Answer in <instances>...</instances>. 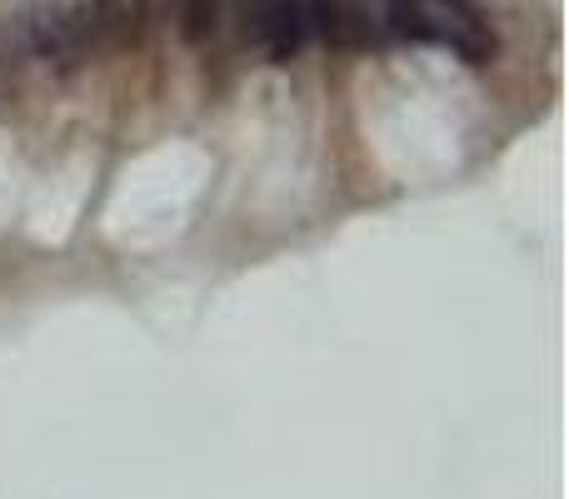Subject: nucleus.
Returning <instances> with one entry per match:
<instances>
[{"label":"nucleus","instance_id":"f257e3e1","mask_svg":"<svg viewBox=\"0 0 569 499\" xmlns=\"http://www.w3.org/2000/svg\"><path fill=\"white\" fill-rule=\"evenodd\" d=\"M16 26H20V40H26L30 60H36L46 76L76 80L80 70H86L76 40H70L66 6H56V0H26V6L16 10Z\"/></svg>","mask_w":569,"mask_h":499},{"label":"nucleus","instance_id":"f03ea898","mask_svg":"<svg viewBox=\"0 0 569 499\" xmlns=\"http://www.w3.org/2000/svg\"><path fill=\"white\" fill-rule=\"evenodd\" d=\"M380 26L405 46H440V10L430 0H380Z\"/></svg>","mask_w":569,"mask_h":499},{"label":"nucleus","instance_id":"7ed1b4c3","mask_svg":"<svg viewBox=\"0 0 569 499\" xmlns=\"http://www.w3.org/2000/svg\"><path fill=\"white\" fill-rule=\"evenodd\" d=\"M86 10V26L96 36L100 56H116V50H136V26H130V0H76Z\"/></svg>","mask_w":569,"mask_h":499},{"label":"nucleus","instance_id":"20e7f679","mask_svg":"<svg viewBox=\"0 0 569 499\" xmlns=\"http://www.w3.org/2000/svg\"><path fill=\"white\" fill-rule=\"evenodd\" d=\"M170 26L190 50H206L226 36V0H170Z\"/></svg>","mask_w":569,"mask_h":499},{"label":"nucleus","instance_id":"39448f33","mask_svg":"<svg viewBox=\"0 0 569 499\" xmlns=\"http://www.w3.org/2000/svg\"><path fill=\"white\" fill-rule=\"evenodd\" d=\"M440 46L450 50V56L460 60V66L480 70V66H490V60H495L500 40H495V30H490V26L470 30V26H455V20H445V16H440Z\"/></svg>","mask_w":569,"mask_h":499},{"label":"nucleus","instance_id":"423d86ee","mask_svg":"<svg viewBox=\"0 0 569 499\" xmlns=\"http://www.w3.org/2000/svg\"><path fill=\"white\" fill-rule=\"evenodd\" d=\"M26 66H30V50H26V40H20L16 16H6L0 20V90H6V96H16L20 90Z\"/></svg>","mask_w":569,"mask_h":499},{"label":"nucleus","instance_id":"0eeeda50","mask_svg":"<svg viewBox=\"0 0 569 499\" xmlns=\"http://www.w3.org/2000/svg\"><path fill=\"white\" fill-rule=\"evenodd\" d=\"M130 26H136V50L150 46L170 26V0H130Z\"/></svg>","mask_w":569,"mask_h":499},{"label":"nucleus","instance_id":"6e6552de","mask_svg":"<svg viewBox=\"0 0 569 499\" xmlns=\"http://www.w3.org/2000/svg\"><path fill=\"white\" fill-rule=\"evenodd\" d=\"M6 100H10V96H6V90H0V110H6Z\"/></svg>","mask_w":569,"mask_h":499}]
</instances>
